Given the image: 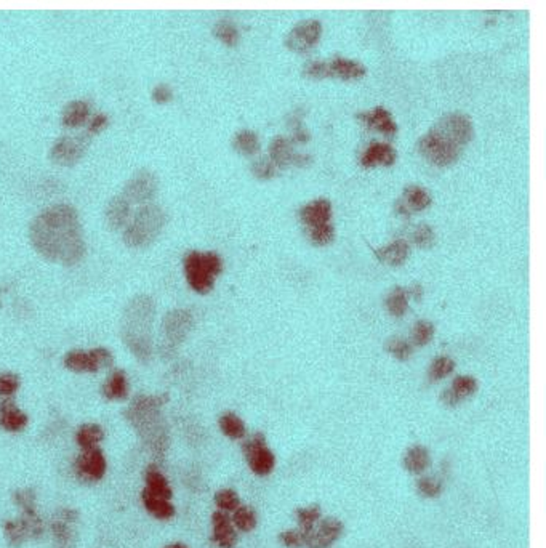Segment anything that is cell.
<instances>
[{"mask_svg": "<svg viewBox=\"0 0 546 548\" xmlns=\"http://www.w3.org/2000/svg\"><path fill=\"white\" fill-rule=\"evenodd\" d=\"M29 237L42 255L67 264L77 262L85 250L77 211L64 202L35 215L29 226Z\"/></svg>", "mask_w": 546, "mask_h": 548, "instance_id": "cell-1", "label": "cell"}, {"mask_svg": "<svg viewBox=\"0 0 546 548\" xmlns=\"http://www.w3.org/2000/svg\"><path fill=\"white\" fill-rule=\"evenodd\" d=\"M167 215L157 204H144L128 220L124 239L130 245H144L151 242L165 225Z\"/></svg>", "mask_w": 546, "mask_h": 548, "instance_id": "cell-2", "label": "cell"}, {"mask_svg": "<svg viewBox=\"0 0 546 548\" xmlns=\"http://www.w3.org/2000/svg\"><path fill=\"white\" fill-rule=\"evenodd\" d=\"M223 262L215 252H188L185 257L186 279L195 292L207 293L212 291L215 278L222 273Z\"/></svg>", "mask_w": 546, "mask_h": 548, "instance_id": "cell-3", "label": "cell"}, {"mask_svg": "<svg viewBox=\"0 0 546 548\" xmlns=\"http://www.w3.org/2000/svg\"><path fill=\"white\" fill-rule=\"evenodd\" d=\"M242 452L247 465L256 476L271 475L275 468V455L269 449L263 433H254L242 442Z\"/></svg>", "mask_w": 546, "mask_h": 548, "instance_id": "cell-4", "label": "cell"}, {"mask_svg": "<svg viewBox=\"0 0 546 548\" xmlns=\"http://www.w3.org/2000/svg\"><path fill=\"white\" fill-rule=\"evenodd\" d=\"M4 532L8 544L18 547L28 539H39L44 534V522L35 510H24L21 518L5 522Z\"/></svg>", "mask_w": 546, "mask_h": 548, "instance_id": "cell-5", "label": "cell"}, {"mask_svg": "<svg viewBox=\"0 0 546 548\" xmlns=\"http://www.w3.org/2000/svg\"><path fill=\"white\" fill-rule=\"evenodd\" d=\"M343 531H345L343 522L334 516H329L319 520L309 532H298L302 535V548H330L341 537Z\"/></svg>", "mask_w": 546, "mask_h": 548, "instance_id": "cell-6", "label": "cell"}, {"mask_svg": "<svg viewBox=\"0 0 546 548\" xmlns=\"http://www.w3.org/2000/svg\"><path fill=\"white\" fill-rule=\"evenodd\" d=\"M416 146L423 156L436 165H447L460 156V146L450 143L434 132L423 135Z\"/></svg>", "mask_w": 546, "mask_h": 548, "instance_id": "cell-7", "label": "cell"}, {"mask_svg": "<svg viewBox=\"0 0 546 548\" xmlns=\"http://www.w3.org/2000/svg\"><path fill=\"white\" fill-rule=\"evenodd\" d=\"M431 132L438 133L439 137L450 141L453 145L462 146L472 138V122L468 116L462 113H452L436 122Z\"/></svg>", "mask_w": 546, "mask_h": 548, "instance_id": "cell-8", "label": "cell"}, {"mask_svg": "<svg viewBox=\"0 0 546 548\" xmlns=\"http://www.w3.org/2000/svg\"><path fill=\"white\" fill-rule=\"evenodd\" d=\"M113 364V354L106 348H95L90 351L74 350L64 356V366L74 372H96L101 367Z\"/></svg>", "mask_w": 546, "mask_h": 548, "instance_id": "cell-9", "label": "cell"}, {"mask_svg": "<svg viewBox=\"0 0 546 548\" xmlns=\"http://www.w3.org/2000/svg\"><path fill=\"white\" fill-rule=\"evenodd\" d=\"M90 133V132H89ZM89 133H79V135H63L57 141H55L50 156L57 162L61 164H72L76 162L79 157L82 156L85 147L89 145Z\"/></svg>", "mask_w": 546, "mask_h": 548, "instance_id": "cell-10", "label": "cell"}, {"mask_svg": "<svg viewBox=\"0 0 546 548\" xmlns=\"http://www.w3.org/2000/svg\"><path fill=\"white\" fill-rule=\"evenodd\" d=\"M322 33V24L317 20L300 21L285 37V45L290 50L306 52L316 44Z\"/></svg>", "mask_w": 546, "mask_h": 548, "instance_id": "cell-11", "label": "cell"}, {"mask_svg": "<svg viewBox=\"0 0 546 548\" xmlns=\"http://www.w3.org/2000/svg\"><path fill=\"white\" fill-rule=\"evenodd\" d=\"M157 191V178L149 170H140L128 178L124 186V198L135 202H148Z\"/></svg>", "mask_w": 546, "mask_h": 548, "instance_id": "cell-12", "label": "cell"}, {"mask_svg": "<svg viewBox=\"0 0 546 548\" xmlns=\"http://www.w3.org/2000/svg\"><path fill=\"white\" fill-rule=\"evenodd\" d=\"M76 473L79 479L87 483L100 481L106 473V459L100 449H89L79 455L76 460Z\"/></svg>", "mask_w": 546, "mask_h": 548, "instance_id": "cell-13", "label": "cell"}, {"mask_svg": "<svg viewBox=\"0 0 546 548\" xmlns=\"http://www.w3.org/2000/svg\"><path fill=\"white\" fill-rule=\"evenodd\" d=\"M212 540L220 548H234L237 545V531L226 512H215L212 515Z\"/></svg>", "mask_w": 546, "mask_h": 548, "instance_id": "cell-14", "label": "cell"}, {"mask_svg": "<svg viewBox=\"0 0 546 548\" xmlns=\"http://www.w3.org/2000/svg\"><path fill=\"white\" fill-rule=\"evenodd\" d=\"M77 520L76 512L72 510H63L59 513L58 520L52 525V531H53V537L55 542H57L58 548H69L72 544H74V529H72V522Z\"/></svg>", "mask_w": 546, "mask_h": 548, "instance_id": "cell-15", "label": "cell"}, {"mask_svg": "<svg viewBox=\"0 0 546 548\" xmlns=\"http://www.w3.org/2000/svg\"><path fill=\"white\" fill-rule=\"evenodd\" d=\"M104 217L111 228H122L128 223L132 217L130 201L125 199L124 196H114L108 201L106 208H104Z\"/></svg>", "mask_w": 546, "mask_h": 548, "instance_id": "cell-16", "label": "cell"}, {"mask_svg": "<svg viewBox=\"0 0 546 548\" xmlns=\"http://www.w3.org/2000/svg\"><path fill=\"white\" fill-rule=\"evenodd\" d=\"M429 465H431V455H429L428 449L421 444L409 447L402 457V466L406 468L409 473L416 476L423 475L429 468Z\"/></svg>", "mask_w": 546, "mask_h": 548, "instance_id": "cell-17", "label": "cell"}, {"mask_svg": "<svg viewBox=\"0 0 546 548\" xmlns=\"http://www.w3.org/2000/svg\"><path fill=\"white\" fill-rule=\"evenodd\" d=\"M330 215H332V206L327 199L312 201L300 211V217L309 228L329 223Z\"/></svg>", "mask_w": 546, "mask_h": 548, "instance_id": "cell-18", "label": "cell"}, {"mask_svg": "<svg viewBox=\"0 0 546 548\" xmlns=\"http://www.w3.org/2000/svg\"><path fill=\"white\" fill-rule=\"evenodd\" d=\"M394 161H396V151L392 150L389 145L378 143V141L372 143L360 156V164L364 165V167H372V165L375 164L391 165Z\"/></svg>", "mask_w": 546, "mask_h": 548, "instance_id": "cell-19", "label": "cell"}, {"mask_svg": "<svg viewBox=\"0 0 546 548\" xmlns=\"http://www.w3.org/2000/svg\"><path fill=\"white\" fill-rule=\"evenodd\" d=\"M28 425V417L16 408L13 401H4L0 404V427L8 432H21Z\"/></svg>", "mask_w": 546, "mask_h": 548, "instance_id": "cell-20", "label": "cell"}, {"mask_svg": "<svg viewBox=\"0 0 546 548\" xmlns=\"http://www.w3.org/2000/svg\"><path fill=\"white\" fill-rule=\"evenodd\" d=\"M375 254L378 260L389 264V267H399V264H402L407 260L410 254V245L407 241H404V239H397V241L388 244L386 247L375 250Z\"/></svg>", "mask_w": 546, "mask_h": 548, "instance_id": "cell-21", "label": "cell"}, {"mask_svg": "<svg viewBox=\"0 0 546 548\" xmlns=\"http://www.w3.org/2000/svg\"><path fill=\"white\" fill-rule=\"evenodd\" d=\"M359 119L364 121L365 125L377 128V130L383 132V133L392 135V133H396V130H397L396 122L392 121L391 114L385 108L378 106L373 111H370V113H362V114H359Z\"/></svg>", "mask_w": 546, "mask_h": 548, "instance_id": "cell-22", "label": "cell"}, {"mask_svg": "<svg viewBox=\"0 0 546 548\" xmlns=\"http://www.w3.org/2000/svg\"><path fill=\"white\" fill-rule=\"evenodd\" d=\"M218 427L226 438L241 441L247 436V427L236 412H223L218 418Z\"/></svg>", "mask_w": 546, "mask_h": 548, "instance_id": "cell-23", "label": "cell"}, {"mask_svg": "<svg viewBox=\"0 0 546 548\" xmlns=\"http://www.w3.org/2000/svg\"><path fill=\"white\" fill-rule=\"evenodd\" d=\"M141 501L144 503V508L148 510L152 516H156L157 520H170L171 516L175 515V508L174 505L170 503V501L152 496L146 489L141 492Z\"/></svg>", "mask_w": 546, "mask_h": 548, "instance_id": "cell-24", "label": "cell"}, {"mask_svg": "<svg viewBox=\"0 0 546 548\" xmlns=\"http://www.w3.org/2000/svg\"><path fill=\"white\" fill-rule=\"evenodd\" d=\"M330 76H339L341 79H356L365 74V66L359 61L348 58H335L329 61Z\"/></svg>", "mask_w": 546, "mask_h": 548, "instance_id": "cell-25", "label": "cell"}, {"mask_svg": "<svg viewBox=\"0 0 546 548\" xmlns=\"http://www.w3.org/2000/svg\"><path fill=\"white\" fill-rule=\"evenodd\" d=\"M144 478H146V488L144 489L148 491L149 494L165 498V501H170L171 498L170 484H169L167 479H165L162 473L157 470V468H154V466L148 468Z\"/></svg>", "mask_w": 546, "mask_h": 548, "instance_id": "cell-26", "label": "cell"}, {"mask_svg": "<svg viewBox=\"0 0 546 548\" xmlns=\"http://www.w3.org/2000/svg\"><path fill=\"white\" fill-rule=\"evenodd\" d=\"M295 156L297 154L293 152L292 143L285 137H275L271 141V145H269V159H271L275 165L293 164Z\"/></svg>", "mask_w": 546, "mask_h": 548, "instance_id": "cell-27", "label": "cell"}, {"mask_svg": "<svg viewBox=\"0 0 546 548\" xmlns=\"http://www.w3.org/2000/svg\"><path fill=\"white\" fill-rule=\"evenodd\" d=\"M90 114V104L85 100H72L64 106L63 109V119L64 125H77L87 119Z\"/></svg>", "mask_w": 546, "mask_h": 548, "instance_id": "cell-28", "label": "cell"}, {"mask_svg": "<svg viewBox=\"0 0 546 548\" xmlns=\"http://www.w3.org/2000/svg\"><path fill=\"white\" fill-rule=\"evenodd\" d=\"M385 305H386V308H388L389 315H392V316L401 318V316L406 315L407 310H409L407 289L399 287V286L392 289V291L386 295Z\"/></svg>", "mask_w": 546, "mask_h": 548, "instance_id": "cell-29", "label": "cell"}, {"mask_svg": "<svg viewBox=\"0 0 546 548\" xmlns=\"http://www.w3.org/2000/svg\"><path fill=\"white\" fill-rule=\"evenodd\" d=\"M127 377L122 371H115L114 374H111V377L103 385V395L108 399H124L127 398Z\"/></svg>", "mask_w": 546, "mask_h": 548, "instance_id": "cell-30", "label": "cell"}, {"mask_svg": "<svg viewBox=\"0 0 546 548\" xmlns=\"http://www.w3.org/2000/svg\"><path fill=\"white\" fill-rule=\"evenodd\" d=\"M232 525L241 532H251L258 525V518H256V512L249 505H241V507L234 510V516H232Z\"/></svg>", "mask_w": 546, "mask_h": 548, "instance_id": "cell-31", "label": "cell"}, {"mask_svg": "<svg viewBox=\"0 0 546 548\" xmlns=\"http://www.w3.org/2000/svg\"><path fill=\"white\" fill-rule=\"evenodd\" d=\"M103 436L104 433L101 427L89 423L79 428L76 440H77V444L82 447V451H89V449H95L98 446V442L103 440Z\"/></svg>", "mask_w": 546, "mask_h": 548, "instance_id": "cell-32", "label": "cell"}, {"mask_svg": "<svg viewBox=\"0 0 546 548\" xmlns=\"http://www.w3.org/2000/svg\"><path fill=\"white\" fill-rule=\"evenodd\" d=\"M297 522H298V531L305 534L309 532L312 527L317 525V521L322 518V512L319 505H311V507L298 508L295 512Z\"/></svg>", "mask_w": 546, "mask_h": 548, "instance_id": "cell-33", "label": "cell"}, {"mask_svg": "<svg viewBox=\"0 0 546 548\" xmlns=\"http://www.w3.org/2000/svg\"><path fill=\"white\" fill-rule=\"evenodd\" d=\"M477 388H479V385H477V380L474 377H471V375H458V377L453 379L450 390L463 403L465 399L474 395Z\"/></svg>", "mask_w": 546, "mask_h": 548, "instance_id": "cell-34", "label": "cell"}, {"mask_svg": "<svg viewBox=\"0 0 546 548\" xmlns=\"http://www.w3.org/2000/svg\"><path fill=\"white\" fill-rule=\"evenodd\" d=\"M453 371H455V361L449 358V356H438L428 369V379L429 381L436 384V381L443 380L447 375H450Z\"/></svg>", "mask_w": 546, "mask_h": 548, "instance_id": "cell-35", "label": "cell"}, {"mask_svg": "<svg viewBox=\"0 0 546 548\" xmlns=\"http://www.w3.org/2000/svg\"><path fill=\"white\" fill-rule=\"evenodd\" d=\"M232 146L242 154H255L260 150V138L255 132L241 130L232 138Z\"/></svg>", "mask_w": 546, "mask_h": 548, "instance_id": "cell-36", "label": "cell"}, {"mask_svg": "<svg viewBox=\"0 0 546 548\" xmlns=\"http://www.w3.org/2000/svg\"><path fill=\"white\" fill-rule=\"evenodd\" d=\"M404 204L412 207L414 211H423V208L431 204V196L428 191L421 186H407L404 191Z\"/></svg>", "mask_w": 546, "mask_h": 548, "instance_id": "cell-37", "label": "cell"}, {"mask_svg": "<svg viewBox=\"0 0 546 548\" xmlns=\"http://www.w3.org/2000/svg\"><path fill=\"white\" fill-rule=\"evenodd\" d=\"M416 492L425 498H438L444 491V484L440 479L433 476H420L415 483Z\"/></svg>", "mask_w": 546, "mask_h": 548, "instance_id": "cell-38", "label": "cell"}, {"mask_svg": "<svg viewBox=\"0 0 546 548\" xmlns=\"http://www.w3.org/2000/svg\"><path fill=\"white\" fill-rule=\"evenodd\" d=\"M385 348L391 356H394L397 361H407L414 353L412 345H410L407 340H404V338H401V337L388 338V340H386V343H385Z\"/></svg>", "mask_w": 546, "mask_h": 548, "instance_id": "cell-39", "label": "cell"}, {"mask_svg": "<svg viewBox=\"0 0 546 548\" xmlns=\"http://www.w3.org/2000/svg\"><path fill=\"white\" fill-rule=\"evenodd\" d=\"M215 503L218 505V508L222 512H234L236 508L241 507V498H239L237 492L234 489H220L215 494Z\"/></svg>", "mask_w": 546, "mask_h": 548, "instance_id": "cell-40", "label": "cell"}, {"mask_svg": "<svg viewBox=\"0 0 546 548\" xmlns=\"http://www.w3.org/2000/svg\"><path fill=\"white\" fill-rule=\"evenodd\" d=\"M434 335V324L425 321H416L414 329H412V342L416 345V347H425L429 342L433 340Z\"/></svg>", "mask_w": 546, "mask_h": 548, "instance_id": "cell-41", "label": "cell"}, {"mask_svg": "<svg viewBox=\"0 0 546 548\" xmlns=\"http://www.w3.org/2000/svg\"><path fill=\"white\" fill-rule=\"evenodd\" d=\"M412 239H414V242L419 245V247L428 249V247H431V245L434 244L436 234H434V230H433L431 226L421 223V225H419L414 230Z\"/></svg>", "mask_w": 546, "mask_h": 548, "instance_id": "cell-42", "label": "cell"}, {"mask_svg": "<svg viewBox=\"0 0 546 548\" xmlns=\"http://www.w3.org/2000/svg\"><path fill=\"white\" fill-rule=\"evenodd\" d=\"M215 34L228 45H234L239 39L237 28L229 21H218L215 24Z\"/></svg>", "mask_w": 546, "mask_h": 548, "instance_id": "cell-43", "label": "cell"}, {"mask_svg": "<svg viewBox=\"0 0 546 548\" xmlns=\"http://www.w3.org/2000/svg\"><path fill=\"white\" fill-rule=\"evenodd\" d=\"M309 237H311V241L317 245L329 244L334 239V226L330 223H325V225H319V226L311 228Z\"/></svg>", "mask_w": 546, "mask_h": 548, "instance_id": "cell-44", "label": "cell"}, {"mask_svg": "<svg viewBox=\"0 0 546 548\" xmlns=\"http://www.w3.org/2000/svg\"><path fill=\"white\" fill-rule=\"evenodd\" d=\"M251 172L260 178H271L278 172V165H275L269 157H260L251 164Z\"/></svg>", "mask_w": 546, "mask_h": 548, "instance_id": "cell-45", "label": "cell"}, {"mask_svg": "<svg viewBox=\"0 0 546 548\" xmlns=\"http://www.w3.org/2000/svg\"><path fill=\"white\" fill-rule=\"evenodd\" d=\"M20 380L15 374H0V396H11L18 390Z\"/></svg>", "mask_w": 546, "mask_h": 548, "instance_id": "cell-46", "label": "cell"}, {"mask_svg": "<svg viewBox=\"0 0 546 548\" xmlns=\"http://www.w3.org/2000/svg\"><path fill=\"white\" fill-rule=\"evenodd\" d=\"M13 498H15V503L23 510V512L24 510H35V505H34L35 496H34L33 491H29V489L18 491V492H15Z\"/></svg>", "mask_w": 546, "mask_h": 548, "instance_id": "cell-47", "label": "cell"}, {"mask_svg": "<svg viewBox=\"0 0 546 548\" xmlns=\"http://www.w3.org/2000/svg\"><path fill=\"white\" fill-rule=\"evenodd\" d=\"M279 542L287 548H302V535L298 529H287L279 534Z\"/></svg>", "mask_w": 546, "mask_h": 548, "instance_id": "cell-48", "label": "cell"}, {"mask_svg": "<svg viewBox=\"0 0 546 548\" xmlns=\"http://www.w3.org/2000/svg\"><path fill=\"white\" fill-rule=\"evenodd\" d=\"M305 74L309 77H325L330 76V66L329 61H311V63L306 66Z\"/></svg>", "mask_w": 546, "mask_h": 548, "instance_id": "cell-49", "label": "cell"}, {"mask_svg": "<svg viewBox=\"0 0 546 548\" xmlns=\"http://www.w3.org/2000/svg\"><path fill=\"white\" fill-rule=\"evenodd\" d=\"M152 96H154L156 101H161V103L167 101V100H170V96H171V90H170L169 85L159 84V85H156L154 89H152Z\"/></svg>", "mask_w": 546, "mask_h": 548, "instance_id": "cell-50", "label": "cell"}, {"mask_svg": "<svg viewBox=\"0 0 546 548\" xmlns=\"http://www.w3.org/2000/svg\"><path fill=\"white\" fill-rule=\"evenodd\" d=\"M439 399H440V403L445 406V408H457V406L462 404V401H460V399L455 395H453L450 388H447V390H444L443 393H440Z\"/></svg>", "mask_w": 546, "mask_h": 548, "instance_id": "cell-51", "label": "cell"}, {"mask_svg": "<svg viewBox=\"0 0 546 548\" xmlns=\"http://www.w3.org/2000/svg\"><path fill=\"white\" fill-rule=\"evenodd\" d=\"M108 124V116L104 113H98L93 117H91L90 125H89V132H98L100 128Z\"/></svg>", "mask_w": 546, "mask_h": 548, "instance_id": "cell-52", "label": "cell"}, {"mask_svg": "<svg viewBox=\"0 0 546 548\" xmlns=\"http://www.w3.org/2000/svg\"><path fill=\"white\" fill-rule=\"evenodd\" d=\"M407 293H409V297H410V295H412L415 300H420L421 295H423V287L419 286V284H414L412 287L407 289Z\"/></svg>", "mask_w": 546, "mask_h": 548, "instance_id": "cell-53", "label": "cell"}, {"mask_svg": "<svg viewBox=\"0 0 546 548\" xmlns=\"http://www.w3.org/2000/svg\"><path fill=\"white\" fill-rule=\"evenodd\" d=\"M293 138H295L297 141H306V140L309 138V135H308V132L305 130V128L298 127L297 130H295V135H293Z\"/></svg>", "mask_w": 546, "mask_h": 548, "instance_id": "cell-54", "label": "cell"}, {"mask_svg": "<svg viewBox=\"0 0 546 548\" xmlns=\"http://www.w3.org/2000/svg\"><path fill=\"white\" fill-rule=\"evenodd\" d=\"M165 548H188V547L181 545V544H175V545H170V547H165Z\"/></svg>", "mask_w": 546, "mask_h": 548, "instance_id": "cell-55", "label": "cell"}]
</instances>
